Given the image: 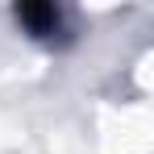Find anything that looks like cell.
<instances>
[{
    "label": "cell",
    "instance_id": "obj_1",
    "mask_svg": "<svg viewBox=\"0 0 154 154\" xmlns=\"http://www.w3.org/2000/svg\"><path fill=\"white\" fill-rule=\"evenodd\" d=\"M17 25L25 29L29 38H54V33H63V13L54 4L33 0V4H21L17 8Z\"/></svg>",
    "mask_w": 154,
    "mask_h": 154
}]
</instances>
